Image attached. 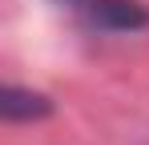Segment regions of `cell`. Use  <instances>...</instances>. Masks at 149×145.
Returning a JSON list of instances; mask_svg holds the SVG:
<instances>
[{
  "label": "cell",
  "instance_id": "1",
  "mask_svg": "<svg viewBox=\"0 0 149 145\" xmlns=\"http://www.w3.org/2000/svg\"><path fill=\"white\" fill-rule=\"evenodd\" d=\"M89 20L105 32H141L149 28V8L137 0H81Z\"/></svg>",
  "mask_w": 149,
  "mask_h": 145
},
{
  "label": "cell",
  "instance_id": "2",
  "mask_svg": "<svg viewBox=\"0 0 149 145\" xmlns=\"http://www.w3.org/2000/svg\"><path fill=\"white\" fill-rule=\"evenodd\" d=\"M0 113H4V121H40V117L52 113V101L45 93L8 85V89H4V101H0Z\"/></svg>",
  "mask_w": 149,
  "mask_h": 145
}]
</instances>
